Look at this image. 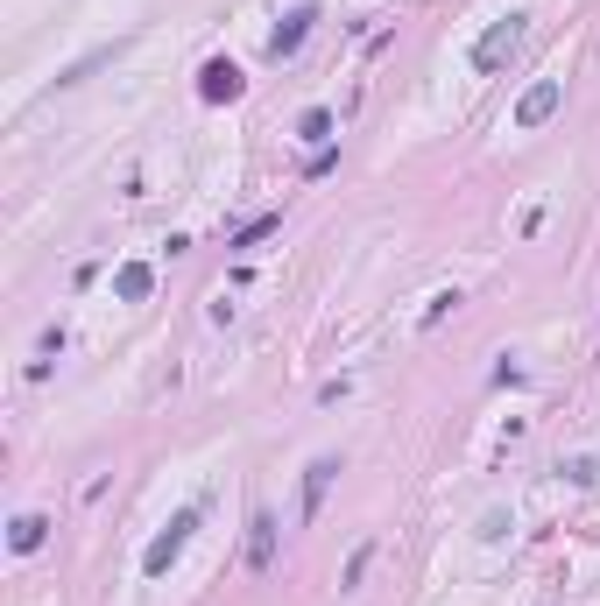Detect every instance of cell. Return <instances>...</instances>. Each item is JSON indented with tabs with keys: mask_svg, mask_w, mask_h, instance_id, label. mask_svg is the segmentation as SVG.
<instances>
[{
	"mask_svg": "<svg viewBox=\"0 0 600 606\" xmlns=\"http://www.w3.org/2000/svg\"><path fill=\"white\" fill-rule=\"evenodd\" d=\"M191 529H198V508H184V515H170V529L156 536V543H149V550H141V571H149V579H163L170 564H177V550L191 543Z\"/></svg>",
	"mask_w": 600,
	"mask_h": 606,
	"instance_id": "obj_1",
	"label": "cell"
},
{
	"mask_svg": "<svg viewBox=\"0 0 600 606\" xmlns=\"http://www.w3.org/2000/svg\"><path fill=\"white\" fill-rule=\"evenodd\" d=\"M516 50H522V15H502V22H494L481 43H473V71H502Z\"/></svg>",
	"mask_w": 600,
	"mask_h": 606,
	"instance_id": "obj_2",
	"label": "cell"
},
{
	"mask_svg": "<svg viewBox=\"0 0 600 606\" xmlns=\"http://www.w3.org/2000/svg\"><path fill=\"white\" fill-rule=\"evenodd\" d=\"M558 99H565V85H558V78H537V85L516 99V128H544L551 113H558Z\"/></svg>",
	"mask_w": 600,
	"mask_h": 606,
	"instance_id": "obj_3",
	"label": "cell"
},
{
	"mask_svg": "<svg viewBox=\"0 0 600 606\" xmlns=\"http://www.w3.org/2000/svg\"><path fill=\"white\" fill-rule=\"evenodd\" d=\"M311 22H318V7H290V15H283V28L269 36V56H275V64H283V56H297V43L311 36Z\"/></svg>",
	"mask_w": 600,
	"mask_h": 606,
	"instance_id": "obj_4",
	"label": "cell"
},
{
	"mask_svg": "<svg viewBox=\"0 0 600 606\" xmlns=\"http://www.w3.org/2000/svg\"><path fill=\"white\" fill-rule=\"evenodd\" d=\"M198 92H205V99H241V71H233V64H226V56H212V64H205V71H198Z\"/></svg>",
	"mask_w": 600,
	"mask_h": 606,
	"instance_id": "obj_5",
	"label": "cell"
},
{
	"mask_svg": "<svg viewBox=\"0 0 600 606\" xmlns=\"http://www.w3.org/2000/svg\"><path fill=\"white\" fill-rule=\"evenodd\" d=\"M149 290H156V268L149 262H120L113 268V296H120V303H141Z\"/></svg>",
	"mask_w": 600,
	"mask_h": 606,
	"instance_id": "obj_6",
	"label": "cell"
},
{
	"mask_svg": "<svg viewBox=\"0 0 600 606\" xmlns=\"http://www.w3.org/2000/svg\"><path fill=\"white\" fill-rule=\"evenodd\" d=\"M332 473H339V458H311V473H304V515H318V508H326Z\"/></svg>",
	"mask_w": 600,
	"mask_h": 606,
	"instance_id": "obj_7",
	"label": "cell"
},
{
	"mask_svg": "<svg viewBox=\"0 0 600 606\" xmlns=\"http://www.w3.org/2000/svg\"><path fill=\"white\" fill-rule=\"evenodd\" d=\"M247 529H254V536H247V564L269 571V564H275V522H269V515H254Z\"/></svg>",
	"mask_w": 600,
	"mask_h": 606,
	"instance_id": "obj_8",
	"label": "cell"
},
{
	"mask_svg": "<svg viewBox=\"0 0 600 606\" xmlns=\"http://www.w3.org/2000/svg\"><path fill=\"white\" fill-rule=\"evenodd\" d=\"M297 134H304V141H332V113H326V106H311V113L297 120Z\"/></svg>",
	"mask_w": 600,
	"mask_h": 606,
	"instance_id": "obj_9",
	"label": "cell"
},
{
	"mask_svg": "<svg viewBox=\"0 0 600 606\" xmlns=\"http://www.w3.org/2000/svg\"><path fill=\"white\" fill-rule=\"evenodd\" d=\"M43 515H22V522H15V550H36V543H43Z\"/></svg>",
	"mask_w": 600,
	"mask_h": 606,
	"instance_id": "obj_10",
	"label": "cell"
},
{
	"mask_svg": "<svg viewBox=\"0 0 600 606\" xmlns=\"http://www.w3.org/2000/svg\"><path fill=\"white\" fill-rule=\"evenodd\" d=\"M275 226H283V219H275V211H269V219H254V226H241V233H233V247H254V240H269Z\"/></svg>",
	"mask_w": 600,
	"mask_h": 606,
	"instance_id": "obj_11",
	"label": "cell"
}]
</instances>
